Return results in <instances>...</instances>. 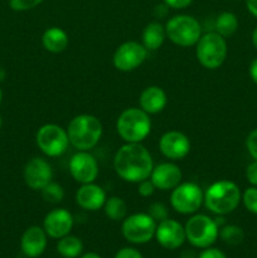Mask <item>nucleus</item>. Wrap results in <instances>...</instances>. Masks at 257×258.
<instances>
[{
	"label": "nucleus",
	"mask_w": 257,
	"mask_h": 258,
	"mask_svg": "<svg viewBox=\"0 0 257 258\" xmlns=\"http://www.w3.org/2000/svg\"><path fill=\"white\" fill-rule=\"evenodd\" d=\"M252 43H253L254 48L257 49V27L254 28L253 32H252Z\"/></svg>",
	"instance_id": "ea45409f"
},
{
	"label": "nucleus",
	"mask_w": 257,
	"mask_h": 258,
	"mask_svg": "<svg viewBox=\"0 0 257 258\" xmlns=\"http://www.w3.org/2000/svg\"><path fill=\"white\" fill-rule=\"evenodd\" d=\"M238 18L231 12H222L216 19V32L223 38L231 37L238 29Z\"/></svg>",
	"instance_id": "b1692460"
},
{
	"label": "nucleus",
	"mask_w": 257,
	"mask_h": 258,
	"mask_svg": "<svg viewBox=\"0 0 257 258\" xmlns=\"http://www.w3.org/2000/svg\"><path fill=\"white\" fill-rule=\"evenodd\" d=\"M186 241L197 248H208L219 237V226L217 221L206 214H194L186 221Z\"/></svg>",
	"instance_id": "423d86ee"
},
{
	"label": "nucleus",
	"mask_w": 257,
	"mask_h": 258,
	"mask_svg": "<svg viewBox=\"0 0 257 258\" xmlns=\"http://www.w3.org/2000/svg\"><path fill=\"white\" fill-rule=\"evenodd\" d=\"M246 178L252 186H257V160H253L247 166Z\"/></svg>",
	"instance_id": "72a5a7b5"
},
{
	"label": "nucleus",
	"mask_w": 257,
	"mask_h": 258,
	"mask_svg": "<svg viewBox=\"0 0 257 258\" xmlns=\"http://www.w3.org/2000/svg\"><path fill=\"white\" fill-rule=\"evenodd\" d=\"M148 57V49L141 43L128 40L118 45L112 57L115 68L121 72H131L140 67Z\"/></svg>",
	"instance_id": "9b49d317"
},
{
	"label": "nucleus",
	"mask_w": 257,
	"mask_h": 258,
	"mask_svg": "<svg viewBox=\"0 0 257 258\" xmlns=\"http://www.w3.org/2000/svg\"><path fill=\"white\" fill-rule=\"evenodd\" d=\"M219 237L224 243L229 246H238L243 242L244 232L241 227L236 224H226L219 229Z\"/></svg>",
	"instance_id": "a878e982"
},
{
	"label": "nucleus",
	"mask_w": 257,
	"mask_h": 258,
	"mask_svg": "<svg viewBox=\"0 0 257 258\" xmlns=\"http://www.w3.org/2000/svg\"><path fill=\"white\" fill-rule=\"evenodd\" d=\"M183 174L180 168L174 163H161L154 166L150 180L159 190H173L181 183Z\"/></svg>",
	"instance_id": "f3484780"
},
{
	"label": "nucleus",
	"mask_w": 257,
	"mask_h": 258,
	"mask_svg": "<svg viewBox=\"0 0 257 258\" xmlns=\"http://www.w3.org/2000/svg\"><path fill=\"white\" fill-rule=\"evenodd\" d=\"M149 216L159 223V222L164 221V219L169 218V213H168V208H166L165 204L160 203V202H155V203L150 204L148 211Z\"/></svg>",
	"instance_id": "c85d7f7f"
},
{
	"label": "nucleus",
	"mask_w": 257,
	"mask_h": 258,
	"mask_svg": "<svg viewBox=\"0 0 257 258\" xmlns=\"http://www.w3.org/2000/svg\"><path fill=\"white\" fill-rule=\"evenodd\" d=\"M227 42L217 32L206 33L196 44V55L198 62L207 70H217L227 58Z\"/></svg>",
	"instance_id": "39448f33"
},
{
	"label": "nucleus",
	"mask_w": 257,
	"mask_h": 258,
	"mask_svg": "<svg viewBox=\"0 0 257 258\" xmlns=\"http://www.w3.org/2000/svg\"><path fill=\"white\" fill-rule=\"evenodd\" d=\"M159 149L165 158L170 160H181L190 151V140L185 134L171 130L161 136Z\"/></svg>",
	"instance_id": "2eb2a0df"
},
{
	"label": "nucleus",
	"mask_w": 257,
	"mask_h": 258,
	"mask_svg": "<svg viewBox=\"0 0 257 258\" xmlns=\"http://www.w3.org/2000/svg\"><path fill=\"white\" fill-rule=\"evenodd\" d=\"M81 258H102V257H101L100 254L95 253V252H87V253L82 254Z\"/></svg>",
	"instance_id": "58836bf2"
},
{
	"label": "nucleus",
	"mask_w": 257,
	"mask_h": 258,
	"mask_svg": "<svg viewBox=\"0 0 257 258\" xmlns=\"http://www.w3.org/2000/svg\"><path fill=\"white\" fill-rule=\"evenodd\" d=\"M244 208L252 214H257V186H249L242 194Z\"/></svg>",
	"instance_id": "cd10ccee"
},
{
	"label": "nucleus",
	"mask_w": 257,
	"mask_h": 258,
	"mask_svg": "<svg viewBox=\"0 0 257 258\" xmlns=\"http://www.w3.org/2000/svg\"><path fill=\"white\" fill-rule=\"evenodd\" d=\"M82 251L83 243L78 237L67 234L58 239L57 252L63 258H77L82 254Z\"/></svg>",
	"instance_id": "5701e85b"
},
{
	"label": "nucleus",
	"mask_w": 257,
	"mask_h": 258,
	"mask_svg": "<svg viewBox=\"0 0 257 258\" xmlns=\"http://www.w3.org/2000/svg\"><path fill=\"white\" fill-rule=\"evenodd\" d=\"M249 77L253 81L254 85H257V58H254L249 64Z\"/></svg>",
	"instance_id": "e433bc0d"
},
{
	"label": "nucleus",
	"mask_w": 257,
	"mask_h": 258,
	"mask_svg": "<svg viewBox=\"0 0 257 258\" xmlns=\"http://www.w3.org/2000/svg\"><path fill=\"white\" fill-rule=\"evenodd\" d=\"M165 38V27H163V25L158 22H151L149 23L145 27V29H144L143 43H141V44L148 49V52H150V50H156L163 45Z\"/></svg>",
	"instance_id": "4be33fe9"
},
{
	"label": "nucleus",
	"mask_w": 257,
	"mask_h": 258,
	"mask_svg": "<svg viewBox=\"0 0 257 258\" xmlns=\"http://www.w3.org/2000/svg\"><path fill=\"white\" fill-rule=\"evenodd\" d=\"M242 201V193L238 185L231 180H218L211 184L204 193L207 209L217 216L232 213Z\"/></svg>",
	"instance_id": "f03ea898"
},
{
	"label": "nucleus",
	"mask_w": 257,
	"mask_h": 258,
	"mask_svg": "<svg viewBox=\"0 0 257 258\" xmlns=\"http://www.w3.org/2000/svg\"><path fill=\"white\" fill-rule=\"evenodd\" d=\"M2 125H3V120H2V117H0V128H2Z\"/></svg>",
	"instance_id": "79ce46f5"
},
{
	"label": "nucleus",
	"mask_w": 257,
	"mask_h": 258,
	"mask_svg": "<svg viewBox=\"0 0 257 258\" xmlns=\"http://www.w3.org/2000/svg\"><path fill=\"white\" fill-rule=\"evenodd\" d=\"M42 44L45 50L50 53H60L70 44L68 34L58 27H50L44 30L42 35Z\"/></svg>",
	"instance_id": "412c9836"
},
{
	"label": "nucleus",
	"mask_w": 257,
	"mask_h": 258,
	"mask_svg": "<svg viewBox=\"0 0 257 258\" xmlns=\"http://www.w3.org/2000/svg\"><path fill=\"white\" fill-rule=\"evenodd\" d=\"M166 37L179 47H193L202 37V28L191 15L179 14L170 18L165 25Z\"/></svg>",
	"instance_id": "0eeeda50"
},
{
	"label": "nucleus",
	"mask_w": 257,
	"mask_h": 258,
	"mask_svg": "<svg viewBox=\"0 0 257 258\" xmlns=\"http://www.w3.org/2000/svg\"><path fill=\"white\" fill-rule=\"evenodd\" d=\"M156 222L149 213H135L126 217L122 222L123 238L134 244H144L155 237Z\"/></svg>",
	"instance_id": "1a4fd4ad"
},
{
	"label": "nucleus",
	"mask_w": 257,
	"mask_h": 258,
	"mask_svg": "<svg viewBox=\"0 0 257 258\" xmlns=\"http://www.w3.org/2000/svg\"><path fill=\"white\" fill-rule=\"evenodd\" d=\"M40 193H42L43 199L50 204H58L65 199V189H63V186L58 183H53V181L47 184L40 190Z\"/></svg>",
	"instance_id": "bb28decb"
},
{
	"label": "nucleus",
	"mask_w": 257,
	"mask_h": 258,
	"mask_svg": "<svg viewBox=\"0 0 257 258\" xmlns=\"http://www.w3.org/2000/svg\"><path fill=\"white\" fill-rule=\"evenodd\" d=\"M154 168L151 154L141 143H126L113 158V169L122 180L140 183L150 178Z\"/></svg>",
	"instance_id": "f257e3e1"
},
{
	"label": "nucleus",
	"mask_w": 257,
	"mask_h": 258,
	"mask_svg": "<svg viewBox=\"0 0 257 258\" xmlns=\"http://www.w3.org/2000/svg\"><path fill=\"white\" fill-rule=\"evenodd\" d=\"M3 101V92H2V88H0V103H2Z\"/></svg>",
	"instance_id": "a19ab883"
},
{
	"label": "nucleus",
	"mask_w": 257,
	"mask_h": 258,
	"mask_svg": "<svg viewBox=\"0 0 257 258\" xmlns=\"http://www.w3.org/2000/svg\"><path fill=\"white\" fill-rule=\"evenodd\" d=\"M73 228V216L65 208H55L50 211L43 221V229L48 237L59 239L70 234Z\"/></svg>",
	"instance_id": "dca6fc26"
},
{
	"label": "nucleus",
	"mask_w": 257,
	"mask_h": 258,
	"mask_svg": "<svg viewBox=\"0 0 257 258\" xmlns=\"http://www.w3.org/2000/svg\"><path fill=\"white\" fill-rule=\"evenodd\" d=\"M155 238L163 248L174 251L186 241L185 229L175 219L166 218L156 224Z\"/></svg>",
	"instance_id": "4468645a"
},
{
	"label": "nucleus",
	"mask_w": 257,
	"mask_h": 258,
	"mask_svg": "<svg viewBox=\"0 0 257 258\" xmlns=\"http://www.w3.org/2000/svg\"><path fill=\"white\" fill-rule=\"evenodd\" d=\"M246 148L253 160H257V128L252 130L246 139Z\"/></svg>",
	"instance_id": "7c9ffc66"
},
{
	"label": "nucleus",
	"mask_w": 257,
	"mask_h": 258,
	"mask_svg": "<svg viewBox=\"0 0 257 258\" xmlns=\"http://www.w3.org/2000/svg\"><path fill=\"white\" fill-rule=\"evenodd\" d=\"M164 3L166 7L171 8V9L180 10L188 8L193 3V0H164Z\"/></svg>",
	"instance_id": "c9c22d12"
},
{
	"label": "nucleus",
	"mask_w": 257,
	"mask_h": 258,
	"mask_svg": "<svg viewBox=\"0 0 257 258\" xmlns=\"http://www.w3.org/2000/svg\"><path fill=\"white\" fill-rule=\"evenodd\" d=\"M24 181L33 190H42L53 179V170L45 159L35 156L30 159L23 170Z\"/></svg>",
	"instance_id": "ddd939ff"
},
{
	"label": "nucleus",
	"mask_w": 257,
	"mask_h": 258,
	"mask_svg": "<svg viewBox=\"0 0 257 258\" xmlns=\"http://www.w3.org/2000/svg\"><path fill=\"white\" fill-rule=\"evenodd\" d=\"M106 199L107 197L105 190L95 183L81 184V188L76 193V203L88 212H96L103 208Z\"/></svg>",
	"instance_id": "6ab92c4d"
},
{
	"label": "nucleus",
	"mask_w": 257,
	"mask_h": 258,
	"mask_svg": "<svg viewBox=\"0 0 257 258\" xmlns=\"http://www.w3.org/2000/svg\"><path fill=\"white\" fill-rule=\"evenodd\" d=\"M155 185L153 184V181L150 180V178L145 179V180L138 183V193L140 194L143 198H148V197H151L155 191Z\"/></svg>",
	"instance_id": "2f4dec72"
},
{
	"label": "nucleus",
	"mask_w": 257,
	"mask_h": 258,
	"mask_svg": "<svg viewBox=\"0 0 257 258\" xmlns=\"http://www.w3.org/2000/svg\"><path fill=\"white\" fill-rule=\"evenodd\" d=\"M103 212L111 221H123L127 216V206L120 197H110L103 204Z\"/></svg>",
	"instance_id": "393cba45"
},
{
	"label": "nucleus",
	"mask_w": 257,
	"mask_h": 258,
	"mask_svg": "<svg viewBox=\"0 0 257 258\" xmlns=\"http://www.w3.org/2000/svg\"><path fill=\"white\" fill-rule=\"evenodd\" d=\"M244 2H246V7L249 14L257 18V0H244Z\"/></svg>",
	"instance_id": "4c0bfd02"
},
{
	"label": "nucleus",
	"mask_w": 257,
	"mask_h": 258,
	"mask_svg": "<svg viewBox=\"0 0 257 258\" xmlns=\"http://www.w3.org/2000/svg\"><path fill=\"white\" fill-rule=\"evenodd\" d=\"M116 130L125 143H141L151 131L150 116L141 108H126L116 121Z\"/></svg>",
	"instance_id": "20e7f679"
},
{
	"label": "nucleus",
	"mask_w": 257,
	"mask_h": 258,
	"mask_svg": "<svg viewBox=\"0 0 257 258\" xmlns=\"http://www.w3.org/2000/svg\"><path fill=\"white\" fill-rule=\"evenodd\" d=\"M168 103V96L165 91L159 86H149L141 92L139 98V105L141 110L149 115H155L161 112Z\"/></svg>",
	"instance_id": "aec40b11"
},
{
	"label": "nucleus",
	"mask_w": 257,
	"mask_h": 258,
	"mask_svg": "<svg viewBox=\"0 0 257 258\" xmlns=\"http://www.w3.org/2000/svg\"><path fill=\"white\" fill-rule=\"evenodd\" d=\"M43 0H9V5L15 12H27L42 4Z\"/></svg>",
	"instance_id": "c756f323"
},
{
	"label": "nucleus",
	"mask_w": 257,
	"mask_h": 258,
	"mask_svg": "<svg viewBox=\"0 0 257 258\" xmlns=\"http://www.w3.org/2000/svg\"><path fill=\"white\" fill-rule=\"evenodd\" d=\"M47 233L43 227L32 226L23 233L20 239L22 252L29 258H37L42 256L47 248Z\"/></svg>",
	"instance_id": "a211bd4d"
},
{
	"label": "nucleus",
	"mask_w": 257,
	"mask_h": 258,
	"mask_svg": "<svg viewBox=\"0 0 257 258\" xmlns=\"http://www.w3.org/2000/svg\"><path fill=\"white\" fill-rule=\"evenodd\" d=\"M115 258H144L143 254L133 247H123L118 249L117 253L115 254Z\"/></svg>",
	"instance_id": "473e14b6"
},
{
	"label": "nucleus",
	"mask_w": 257,
	"mask_h": 258,
	"mask_svg": "<svg viewBox=\"0 0 257 258\" xmlns=\"http://www.w3.org/2000/svg\"><path fill=\"white\" fill-rule=\"evenodd\" d=\"M204 202V193L196 183H180L171 190V208L180 214H194Z\"/></svg>",
	"instance_id": "9d476101"
},
{
	"label": "nucleus",
	"mask_w": 257,
	"mask_h": 258,
	"mask_svg": "<svg viewBox=\"0 0 257 258\" xmlns=\"http://www.w3.org/2000/svg\"><path fill=\"white\" fill-rule=\"evenodd\" d=\"M68 169H70L72 178L80 184L95 183L98 173H100L97 160L88 151H78V153H76L70 159Z\"/></svg>",
	"instance_id": "f8f14e48"
},
{
	"label": "nucleus",
	"mask_w": 257,
	"mask_h": 258,
	"mask_svg": "<svg viewBox=\"0 0 257 258\" xmlns=\"http://www.w3.org/2000/svg\"><path fill=\"white\" fill-rule=\"evenodd\" d=\"M198 258H227V256L224 254V252L221 251V249L208 247V248H204L203 251L199 253Z\"/></svg>",
	"instance_id": "f704fd0d"
},
{
	"label": "nucleus",
	"mask_w": 257,
	"mask_h": 258,
	"mask_svg": "<svg viewBox=\"0 0 257 258\" xmlns=\"http://www.w3.org/2000/svg\"><path fill=\"white\" fill-rule=\"evenodd\" d=\"M102 123L96 116L82 113L71 120L67 134L70 144L78 151H88L98 144L102 136Z\"/></svg>",
	"instance_id": "7ed1b4c3"
},
{
	"label": "nucleus",
	"mask_w": 257,
	"mask_h": 258,
	"mask_svg": "<svg viewBox=\"0 0 257 258\" xmlns=\"http://www.w3.org/2000/svg\"><path fill=\"white\" fill-rule=\"evenodd\" d=\"M35 141L39 150L50 158L63 155L70 146L67 130L55 123H45L40 126L35 135Z\"/></svg>",
	"instance_id": "6e6552de"
}]
</instances>
